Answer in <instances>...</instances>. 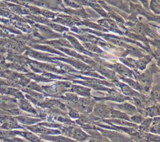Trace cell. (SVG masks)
Instances as JSON below:
<instances>
[{
	"instance_id": "cell-18",
	"label": "cell",
	"mask_w": 160,
	"mask_h": 142,
	"mask_svg": "<svg viewBox=\"0 0 160 142\" xmlns=\"http://www.w3.org/2000/svg\"><path fill=\"white\" fill-rule=\"evenodd\" d=\"M96 112L98 114L101 116H107L108 113L107 109H106L104 107H102V106L97 107L96 108Z\"/></svg>"
},
{
	"instance_id": "cell-3",
	"label": "cell",
	"mask_w": 160,
	"mask_h": 142,
	"mask_svg": "<svg viewBox=\"0 0 160 142\" xmlns=\"http://www.w3.org/2000/svg\"><path fill=\"white\" fill-rule=\"evenodd\" d=\"M34 26L39 31L40 38H42L44 39H58L62 38V35L59 33H56L51 28L48 26L35 23Z\"/></svg>"
},
{
	"instance_id": "cell-23",
	"label": "cell",
	"mask_w": 160,
	"mask_h": 142,
	"mask_svg": "<svg viewBox=\"0 0 160 142\" xmlns=\"http://www.w3.org/2000/svg\"><path fill=\"white\" fill-rule=\"evenodd\" d=\"M4 33H3V31H2V30H1L0 29V37H2V36H4Z\"/></svg>"
},
{
	"instance_id": "cell-9",
	"label": "cell",
	"mask_w": 160,
	"mask_h": 142,
	"mask_svg": "<svg viewBox=\"0 0 160 142\" xmlns=\"http://www.w3.org/2000/svg\"><path fill=\"white\" fill-rule=\"evenodd\" d=\"M148 9L154 14L159 16L160 13V0H150L148 4Z\"/></svg>"
},
{
	"instance_id": "cell-20",
	"label": "cell",
	"mask_w": 160,
	"mask_h": 142,
	"mask_svg": "<svg viewBox=\"0 0 160 142\" xmlns=\"http://www.w3.org/2000/svg\"><path fill=\"white\" fill-rule=\"evenodd\" d=\"M22 108H23L24 109H26V111H31L33 110L32 107L27 102H25V101L23 102V103H22Z\"/></svg>"
},
{
	"instance_id": "cell-17",
	"label": "cell",
	"mask_w": 160,
	"mask_h": 142,
	"mask_svg": "<svg viewBox=\"0 0 160 142\" xmlns=\"http://www.w3.org/2000/svg\"><path fill=\"white\" fill-rule=\"evenodd\" d=\"M23 136L31 142H39V138L31 133H24Z\"/></svg>"
},
{
	"instance_id": "cell-22",
	"label": "cell",
	"mask_w": 160,
	"mask_h": 142,
	"mask_svg": "<svg viewBox=\"0 0 160 142\" xmlns=\"http://www.w3.org/2000/svg\"><path fill=\"white\" fill-rule=\"evenodd\" d=\"M122 1H125L126 3H130V2L134 3H139L138 0H122Z\"/></svg>"
},
{
	"instance_id": "cell-11",
	"label": "cell",
	"mask_w": 160,
	"mask_h": 142,
	"mask_svg": "<svg viewBox=\"0 0 160 142\" xmlns=\"http://www.w3.org/2000/svg\"><path fill=\"white\" fill-rule=\"evenodd\" d=\"M72 91L83 96H89L90 94L91 89L89 88H85L83 86L73 85L72 87Z\"/></svg>"
},
{
	"instance_id": "cell-4",
	"label": "cell",
	"mask_w": 160,
	"mask_h": 142,
	"mask_svg": "<svg viewBox=\"0 0 160 142\" xmlns=\"http://www.w3.org/2000/svg\"><path fill=\"white\" fill-rule=\"evenodd\" d=\"M109 6H112L119 9L121 11L124 12L126 14H129V3L122 0H101Z\"/></svg>"
},
{
	"instance_id": "cell-21",
	"label": "cell",
	"mask_w": 160,
	"mask_h": 142,
	"mask_svg": "<svg viewBox=\"0 0 160 142\" xmlns=\"http://www.w3.org/2000/svg\"><path fill=\"white\" fill-rule=\"evenodd\" d=\"M139 1V3L141 4V5L146 9H148V4H149V2L148 0H138Z\"/></svg>"
},
{
	"instance_id": "cell-12",
	"label": "cell",
	"mask_w": 160,
	"mask_h": 142,
	"mask_svg": "<svg viewBox=\"0 0 160 142\" xmlns=\"http://www.w3.org/2000/svg\"><path fill=\"white\" fill-rule=\"evenodd\" d=\"M117 84L118 86L121 88L122 91L126 95H138V93L134 91L129 86L122 83H119L118 82Z\"/></svg>"
},
{
	"instance_id": "cell-14",
	"label": "cell",
	"mask_w": 160,
	"mask_h": 142,
	"mask_svg": "<svg viewBox=\"0 0 160 142\" xmlns=\"http://www.w3.org/2000/svg\"><path fill=\"white\" fill-rule=\"evenodd\" d=\"M44 139L52 141L53 142H75L73 140L69 139L68 138H64L62 136H42Z\"/></svg>"
},
{
	"instance_id": "cell-10",
	"label": "cell",
	"mask_w": 160,
	"mask_h": 142,
	"mask_svg": "<svg viewBox=\"0 0 160 142\" xmlns=\"http://www.w3.org/2000/svg\"><path fill=\"white\" fill-rule=\"evenodd\" d=\"M46 24L48 25L53 30H54L56 31H58L60 33H64L68 32L69 31L68 28L58 24H56V23H54L50 22V21H49V22L48 21Z\"/></svg>"
},
{
	"instance_id": "cell-13",
	"label": "cell",
	"mask_w": 160,
	"mask_h": 142,
	"mask_svg": "<svg viewBox=\"0 0 160 142\" xmlns=\"http://www.w3.org/2000/svg\"><path fill=\"white\" fill-rule=\"evenodd\" d=\"M72 136L76 139V140L78 141H84L87 139L88 136L87 135L83 132L82 131L81 129H74V131H72Z\"/></svg>"
},
{
	"instance_id": "cell-1",
	"label": "cell",
	"mask_w": 160,
	"mask_h": 142,
	"mask_svg": "<svg viewBox=\"0 0 160 142\" xmlns=\"http://www.w3.org/2000/svg\"><path fill=\"white\" fill-rule=\"evenodd\" d=\"M129 17H135L136 16H142L144 17L147 21H152L159 23V17L158 15H155L152 13L149 12L148 9L144 8L140 3H129Z\"/></svg>"
},
{
	"instance_id": "cell-16",
	"label": "cell",
	"mask_w": 160,
	"mask_h": 142,
	"mask_svg": "<svg viewBox=\"0 0 160 142\" xmlns=\"http://www.w3.org/2000/svg\"><path fill=\"white\" fill-rule=\"evenodd\" d=\"M122 80L124 81V82L127 83L129 86L136 89H138V90H140L141 89V86H139V84H138V83H137L136 81H135L134 80L131 79V78H126L125 77H123V78H121Z\"/></svg>"
},
{
	"instance_id": "cell-15",
	"label": "cell",
	"mask_w": 160,
	"mask_h": 142,
	"mask_svg": "<svg viewBox=\"0 0 160 142\" xmlns=\"http://www.w3.org/2000/svg\"><path fill=\"white\" fill-rule=\"evenodd\" d=\"M64 5L67 7H69L71 9H81L82 8V6L79 4V3L72 1V0H62Z\"/></svg>"
},
{
	"instance_id": "cell-2",
	"label": "cell",
	"mask_w": 160,
	"mask_h": 142,
	"mask_svg": "<svg viewBox=\"0 0 160 142\" xmlns=\"http://www.w3.org/2000/svg\"><path fill=\"white\" fill-rule=\"evenodd\" d=\"M25 3L41 7L48 10L64 12L66 7L62 0H22Z\"/></svg>"
},
{
	"instance_id": "cell-6",
	"label": "cell",
	"mask_w": 160,
	"mask_h": 142,
	"mask_svg": "<svg viewBox=\"0 0 160 142\" xmlns=\"http://www.w3.org/2000/svg\"><path fill=\"white\" fill-rule=\"evenodd\" d=\"M112 68L119 74L124 77H132V72L124 65L121 63H116L112 65Z\"/></svg>"
},
{
	"instance_id": "cell-19",
	"label": "cell",
	"mask_w": 160,
	"mask_h": 142,
	"mask_svg": "<svg viewBox=\"0 0 160 142\" xmlns=\"http://www.w3.org/2000/svg\"><path fill=\"white\" fill-rule=\"evenodd\" d=\"M152 94L154 96V98H156L157 99H159V84H157L154 86L152 90Z\"/></svg>"
},
{
	"instance_id": "cell-7",
	"label": "cell",
	"mask_w": 160,
	"mask_h": 142,
	"mask_svg": "<svg viewBox=\"0 0 160 142\" xmlns=\"http://www.w3.org/2000/svg\"><path fill=\"white\" fill-rule=\"evenodd\" d=\"M63 37H64L68 41V42L70 43V44L72 46V47L76 48L77 50H79L81 51H83L85 50V48H84V46L79 42L78 39L77 38H76L75 36L71 35V34H68L66 33H64Z\"/></svg>"
},
{
	"instance_id": "cell-8",
	"label": "cell",
	"mask_w": 160,
	"mask_h": 142,
	"mask_svg": "<svg viewBox=\"0 0 160 142\" xmlns=\"http://www.w3.org/2000/svg\"><path fill=\"white\" fill-rule=\"evenodd\" d=\"M152 56L150 54L143 56L140 58L138 61H135V66L140 70H144L146 65L151 61Z\"/></svg>"
},
{
	"instance_id": "cell-5",
	"label": "cell",
	"mask_w": 160,
	"mask_h": 142,
	"mask_svg": "<svg viewBox=\"0 0 160 142\" xmlns=\"http://www.w3.org/2000/svg\"><path fill=\"white\" fill-rule=\"evenodd\" d=\"M42 43L49 44V46H52L54 47H67L69 48H72V46L68 42L67 39H64L62 38H58L57 39H52L48 41H44Z\"/></svg>"
}]
</instances>
